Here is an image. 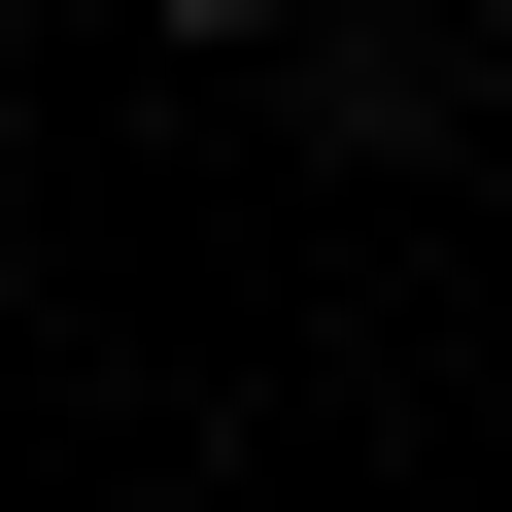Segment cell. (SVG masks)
I'll return each mask as SVG.
<instances>
[{"label": "cell", "mask_w": 512, "mask_h": 512, "mask_svg": "<svg viewBox=\"0 0 512 512\" xmlns=\"http://www.w3.org/2000/svg\"><path fill=\"white\" fill-rule=\"evenodd\" d=\"M0 35H35V0H0Z\"/></svg>", "instance_id": "7a4b0ae2"}, {"label": "cell", "mask_w": 512, "mask_h": 512, "mask_svg": "<svg viewBox=\"0 0 512 512\" xmlns=\"http://www.w3.org/2000/svg\"><path fill=\"white\" fill-rule=\"evenodd\" d=\"M137 35H308V0H137Z\"/></svg>", "instance_id": "6da1fadb"}]
</instances>
